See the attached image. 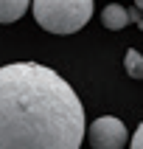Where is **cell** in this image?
Wrapping results in <instances>:
<instances>
[{
	"label": "cell",
	"mask_w": 143,
	"mask_h": 149,
	"mask_svg": "<svg viewBox=\"0 0 143 149\" xmlns=\"http://www.w3.org/2000/svg\"><path fill=\"white\" fill-rule=\"evenodd\" d=\"M84 107L76 90L45 65L0 68V149H79Z\"/></svg>",
	"instance_id": "6da1fadb"
},
{
	"label": "cell",
	"mask_w": 143,
	"mask_h": 149,
	"mask_svg": "<svg viewBox=\"0 0 143 149\" xmlns=\"http://www.w3.org/2000/svg\"><path fill=\"white\" fill-rule=\"evenodd\" d=\"M93 17V0H34V20L50 34H73Z\"/></svg>",
	"instance_id": "7a4b0ae2"
},
{
	"label": "cell",
	"mask_w": 143,
	"mask_h": 149,
	"mask_svg": "<svg viewBox=\"0 0 143 149\" xmlns=\"http://www.w3.org/2000/svg\"><path fill=\"white\" fill-rule=\"evenodd\" d=\"M87 138H90L93 149H124L129 143V132L121 118L115 116H101L95 118L87 130Z\"/></svg>",
	"instance_id": "3957f363"
},
{
	"label": "cell",
	"mask_w": 143,
	"mask_h": 149,
	"mask_svg": "<svg viewBox=\"0 0 143 149\" xmlns=\"http://www.w3.org/2000/svg\"><path fill=\"white\" fill-rule=\"evenodd\" d=\"M132 17H129V11H126L124 6H118V3H112V6H107L104 11H101V23H104V28H112V31H118V28H126V23H129Z\"/></svg>",
	"instance_id": "277c9868"
},
{
	"label": "cell",
	"mask_w": 143,
	"mask_h": 149,
	"mask_svg": "<svg viewBox=\"0 0 143 149\" xmlns=\"http://www.w3.org/2000/svg\"><path fill=\"white\" fill-rule=\"evenodd\" d=\"M31 8V0H0V23H17Z\"/></svg>",
	"instance_id": "5b68a950"
},
{
	"label": "cell",
	"mask_w": 143,
	"mask_h": 149,
	"mask_svg": "<svg viewBox=\"0 0 143 149\" xmlns=\"http://www.w3.org/2000/svg\"><path fill=\"white\" fill-rule=\"evenodd\" d=\"M124 65H126V73L132 76V79H143V54H140V51L129 48V51H126Z\"/></svg>",
	"instance_id": "8992f818"
},
{
	"label": "cell",
	"mask_w": 143,
	"mask_h": 149,
	"mask_svg": "<svg viewBox=\"0 0 143 149\" xmlns=\"http://www.w3.org/2000/svg\"><path fill=\"white\" fill-rule=\"evenodd\" d=\"M132 149H143V121H140V127L135 130V135H132V143H129Z\"/></svg>",
	"instance_id": "52a82bcc"
},
{
	"label": "cell",
	"mask_w": 143,
	"mask_h": 149,
	"mask_svg": "<svg viewBox=\"0 0 143 149\" xmlns=\"http://www.w3.org/2000/svg\"><path fill=\"white\" fill-rule=\"evenodd\" d=\"M135 8H140V11H143V0H135Z\"/></svg>",
	"instance_id": "ba28073f"
}]
</instances>
